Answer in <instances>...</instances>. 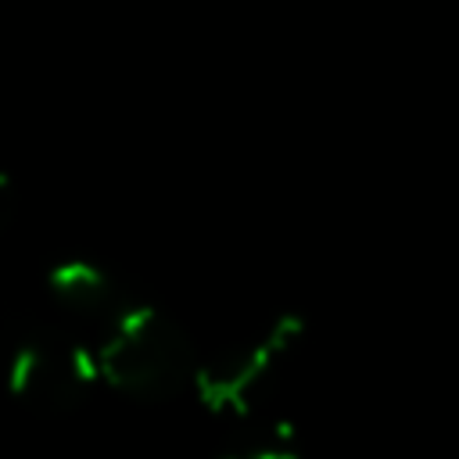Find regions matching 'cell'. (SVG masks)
Here are the masks:
<instances>
[{
  "label": "cell",
  "mask_w": 459,
  "mask_h": 459,
  "mask_svg": "<svg viewBox=\"0 0 459 459\" xmlns=\"http://www.w3.org/2000/svg\"><path fill=\"white\" fill-rule=\"evenodd\" d=\"M93 351L100 380L143 402L176 394L197 373L186 330L161 308L140 301H133L122 316L104 326L100 344Z\"/></svg>",
  "instance_id": "obj_1"
},
{
  "label": "cell",
  "mask_w": 459,
  "mask_h": 459,
  "mask_svg": "<svg viewBox=\"0 0 459 459\" xmlns=\"http://www.w3.org/2000/svg\"><path fill=\"white\" fill-rule=\"evenodd\" d=\"M97 380V351L65 330L29 326L7 348V391L39 416L75 412Z\"/></svg>",
  "instance_id": "obj_2"
},
{
  "label": "cell",
  "mask_w": 459,
  "mask_h": 459,
  "mask_svg": "<svg viewBox=\"0 0 459 459\" xmlns=\"http://www.w3.org/2000/svg\"><path fill=\"white\" fill-rule=\"evenodd\" d=\"M301 316H280L258 341L215 351L194 373V387L201 405L222 420H251L258 405L269 398L280 366L301 341Z\"/></svg>",
  "instance_id": "obj_3"
},
{
  "label": "cell",
  "mask_w": 459,
  "mask_h": 459,
  "mask_svg": "<svg viewBox=\"0 0 459 459\" xmlns=\"http://www.w3.org/2000/svg\"><path fill=\"white\" fill-rule=\"evenodd\" d=\"M47 287L54 294V301L79 316V319H90V323H100L108 326L115 316H122L133 301L126 298L122 283L97 262H86V258H68V262H57L50 273H47Z\"/></svg>",
  "instance_id": "obj_4"
},
{
  "label": "cell",
  "mask_w": 459,
  "mask_h": 459,
  "mask_svg": "<svg viewBox=\"0 0 459 459\" xmlns=\"http://www.w3.org/2000/svg\"><path fill=\"white\" fill-rule=\"evenodd\" d=\"M215 459H298L287 434H265V437H244L226 445Z\"/></svg>",
  "instance_id": "obj_5"
},
{
  "label": "cell",
  "mask_w": 459,
  "mask_h": 459,
  "mask_svg": "<svg viewBox=\"0 0 459 459\" xmlns=\"http://www.w3.org/2000/svg\"><path fill=\"white\" fill-rule=\"evenodd\" d=\"M14 208H18V190H14V179H11L7 172H0V226H7V222H11Z\"/></svg>",
  "instance_id": "obj_6"
}]
</instances>
